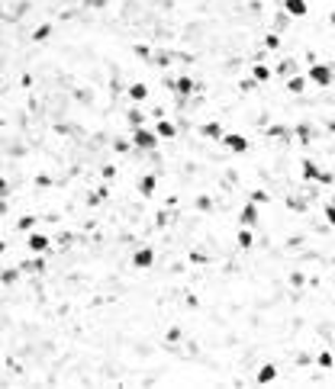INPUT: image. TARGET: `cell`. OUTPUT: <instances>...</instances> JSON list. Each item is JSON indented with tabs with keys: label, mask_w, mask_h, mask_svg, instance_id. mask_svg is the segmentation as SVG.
<instances>
[{
	"label": "cell",
	"mask_w": 335,
	"mask_h": 389,
	"mask_svg": "<svg viewBox=\"0 0 335 389\" xmlns=\"http://www.w3.org/2000/svg\"><path fill=\"white\" fill-rule=\"evenodd\" d=\"M255 84H258L255 77H248V81H242V90H255Z\"/></svg>",
	"instance_id": "obj_26"
},
{
	"label": "cell",
	"mask_w": 335,
	"mask_h": 389,
	"mask_svg": "<svg viewBox=\"0 0 335 389\" xmlns=\"http://www.w3.org/2000/svg\"><path fill=\"white\" fill-rule=\"evenodd\" d=\"M158 132H152V129H145V126H139V129H133V145L139 151H152V148H158Z\"/></svg>",
	"instance_id": "obj_1"
},
{
	"label": "cell",
	"mask_w": 335,
	"mask_h": 389,
	"mask_svg": "<svg viewBox=\"0 0 335 389\" xmlns=\"http://www.w3.org/2000/svg\"><path fill=\"white\" fill-rule=\"evenodd\" d=\"M200 135H203V139H216V142H219L226 132H222L219 123H203V126H200Z\"/></svg>",
	"instance_id": "obj_13"
},
{
	"label": "cell",
	"mask_w": 335,
	"mask_h": 389,
	"mask_svg": "<svg viewBox=\"0 0 335 389\" xmlns=\"http://www.w3.org/2000/svg\"><path fill=\"white\" fill-rule=\"evenodd\" d=\"M265 48H281V39H277V35H268V39H265Z\"/></svg>",
	"instance_id": "obj_24"
},
{
	"label": "cell",
	"mask_w": 335,
	"mask_h": 389,
	"mask_svg": "<svg viewBox=\"0 0 335 389\" xmlns=\"http://www.w3.org/2000/svg\"><path fill=\"white\" fill-rule=\"evenodd\" d=\"M129 100H133V103H145V96H148V87H145V84H142V81H136V84H129Z\"/></svg>",
	"instance_id": "obj_11"
},
{
	"label": "cell",
	"mask_w": 335,
	"mask_h": 389,
	"mask_svg": "<svg viewBox=\"0 0 335 389\" xmlns=\"http://www.w3.org/2000/svg\"><path fill=\"white\" fill-rule=\"evenodd\" d=\"M26 248L32 251V254H45L52 248V241H49V235H42V232H32L29 238H26Z\"/></svg>",
	"instance_id": "obj_6"
},
{
	"label": "cell",
	"mask_w": 335,
	"mask_h": 389,
	"mask_svg": "<svg viewBox=\"0 0 335 389\" xmlns=\"http://www.w3.org/2000/svg\"><path fill=\"white\" fill-rule=\"evenodd\" d=\"M4 283H16L20 280V270H4V277H0Z\"/></svg>",
	"instance_id": "obj_22"
},
{
	"label": "cell",
	"mask_w": 335,
	"mask_h": 389,
	"mask_svg": "<svg viewBox=\"0 0 335 389\" xmlns=\"http://www.w3.org/2000/svg\"><path fill=\"white\" fill-rule=\"evenodd\" d=\"M152 264H155V251L152 248H139L133 254V267H136V270H152Z\"/></svg>",
	"instance_id": "obj_7"
},
{
	"label": "cell",
	"mask_w": 335,
	"mask_h": 389,
	"mask_svg": "<svg viewBox=\"0 0 335 389\" xmlns=\"http://www.w3.org/2000/svg\"><path fill=\"white\" fill-rule=\"evenodd\" d=\"M296 139H303V142H306V139H309V129H306V126H300V129H296Z\"/></svg>",
	"instance_id": "obj_27"
},
{
	"label": "cell",
	"mask_w": 335,
	"mask_h": 389,
	"mask_svg": "<svg viewBox=\"0 0 335 389\" xmlns=\"http://www.w3.org/2000/svg\"><path fill=\"white\" fill-rule=\"evenodd\" d=\"M274 380H277V367H274V363H261L258 373H255V383H258V386H268V383H274Z\"/></svg>",
	"instance_id": "obj_8"
},
{
	"label": "cell",
	"mask_w": 335,
	"mask_h": 389,
	"mask_svg": "<svg viewBox=\"0 0 335 389\" xmlns=\"http://www.w3.org/2000/svg\"><path fill=\"white\" fill-rule=\"evenodd\" d=\"M0 197H7V180L0 177Z\"/></svg>",
	"instance_id": "obj_28"
},
{
	"label": "cell",
	"mask_w": 335,
	"mask_h": 389,
	"mask_svg": "<svg viewBox=\"0 0 335 389\" xmlns=\"http://www.w3.org/2000/svg\"><path fill=\"white\" fill-rule=\"evenodd\" d=\"M300 174H303V180H316V184H332V174H329V171H322V167H319L316 161H303V164H300Z\"/></svg>",
	"instance_id": "obj_3"
},
{
	"label": "cell",
	"mask_w": 335,
	"mask_h": 389,
	"mask_svg": "<svg viewBox=\"0 0 335 389\" xmlns=\"http://www.w3.org/2000/svg\"><path fill=\"white\" fill-rule=\"evenodd\" d=\"M235 241H238V248H251V245H255V235L248 232V225H242V232H238Z\"/></svg>",
	"instance_id": "obj_18"
},
{
	"label": "cell",
	"mask_w": 335,
	"mask_h": 389,
	"mask_svg": "<svg viewBox=\"0 0 335 389\" xmlns=\"http://www.w3.org/2000/svg\"><path fill=\"white\" fill-rule=\"evenodd\" d=\"M306 81L309 77H303V74H290V77H287V90H290V93H303L306 90Z\"/></svg>",
	"instance_id": "obj_14"
},
{
	"label": "cell",
	"mask_w": 335,
	"mask_h": 389,
	"mask_svg": "<svg viewBox=\"0 0 335 389\" xmlns=\"http://www.w3.org/2000/svg\"><path fill=\"white\" fill-rule=\"evenodd\" d=\"M293 68H296V62H293V58H284V62L277 65V71H281V74H293Z\"/></svg>",
	"instance_id": "obj_21"
},
{
	"label": "cell",
	"mask_w": 335,
	"mask_h": 389,
	"mask_svg": "<svg viewBox=\"0 0 335 389\" xmlns=\"http://www.w3.org/2000/svg\"><path fill=\"white\" fill-rule=\"evenodd\" d=\"M164 84H168V87H174L181 96L194 93V77H187V74H181V77H164Z\"/></svg>",
	"instance_id": "obj_5"
},
{
	"label": "cell",
	"mask_w": 335,
	"mask_h": 389,
	"mask_svg": "<svg viewBox=\"0 0 335 389\" xmlns=\"http://www.w3.org/2000/svg\"><path fill=\"white\" fill-rule=\"evenodd\" d=\"M322 216H326V222L335 228V203H326V206H322Z\"/></svg>",
	"instance_id": "obj_19"
},
{
	"label": "cell",
	"mask_w": 335,
	"mask_h": 389,
	"mask_svg": "<svg viewBox=\"0 0 335 389\" xmlns=\"http://www.w3.org/2000/svg\"><path fill=\"white\" fill-rule=\"evenodd\" d=\"M49 32H52V26L45 23V26H39V29L32 32V39H35V42H45V39H49Z\"/></svg>",
	"instance_id": "obj_20"
},
{
	"label": "cell",
	"mask_w": 335,
	"mask_h": 389,
	"mask_svg": "<svg viewBox=\"0 0 335 389\" xmlns=\"http://www.w3.org/2000/svg\"><path fill=\"white\" fill-rule=\"evenodd\" d=\"M219 145H222V148H229L232 154H245L248 151V139L238 135V132H226V135L219 139Z\"/></svg>",
	"instance_id": "obj_4"
},
{
	"label": "cell",
	"mask_w": 335,
	"mask_h": 389,
	"mask_svg": "<svg viewBox=\"0 0 335 389\" xmlns=\"http://www.w3.org/2000/svg\"><path fill=\"white\" fill-rule=\"evenodd\" d=\"M155 132H158V139H168L171 142L177 135V126L171 123V119H158V126H155Z\"/></svg>",
	"instance_id": "obj_12"
},
{
	"label": "cell",
	"mask_w": 335,
	"mask_h": 389,
	"mask_svg": "<svg viewBox=\"0 0 335 389\" xmlns=\"http://www.w3.org/2000/svg\"><path fill=\"white\" fill-rule=\"evenodd\" d=\"M139 190H142V197H152L155 193V174H145L139 180Z\"/></svg>",
	"instance_id": "obj_16"
},
{
	"label": "cell",
	"mask_w": 335,
	"mask_h": 389,
	"mask_svg": "<svg viewBox=\"0 0 335 389\" xmlns=\"http://www.w3.org/2000/svg\"><path fill=\"white\" fill-rule=\"evenodd\" d=\"M332 23H335V10H332Z\"/></svg>",
	"instance_id": "obj_30"
},
{
	"label": "cell",
	"mask_w": 335,
	"mask_h": 389,
	"mask_svg": "<svg viewBox=\"0 0 335 389\" xmlns=\"http://www.w3.org/2000/svg\"><path fill=\"white\" fill-rule=\"evenodd\" d=\"M4 251H7V241H0V258H4Z\"/></svg>",
	"instance_id": "obj_29"
},
{
	"label": "cell",
	"mask_w": 335,
	"mask_h": 389,
	"mask_svg": "<svg viewBox=\"0 0 335 389\" xmlns=\"http://www.w3.org/2000/svg\"><path fill=\"white\" fill-rule=\"evenodd\" d=\"M32 225H35L32 216H23V219H20V228H32Z\"/></svg>",
	"instance_id": "obj_25"
},
{
	"label": "cell",
	"mask_w": 335,
	"mask_h": 389,
	"mask_svg": "<svg viewBox=\"0 0 335 389\" xmlns=\"http://www.w3.org/2000/svg\"><path fill=\"white\" fill-rule=\"evenodd\" d=\"M319 367H332V354H329V351H322V354H319Z\"/></svg>",
	"instance_id": "obj_23"
},
{
	"label": "cell",
	"mask_w": 335,
	"mask_h": 389,
	"mask_svg": "<svg viewBox=\"0 0 335 389\" xmlns=\"http://www.w3.org/2000/svg\"><path fill=\"white\" fill-rule=\"evenodd\" d=\"M238 222H242V225H255V222H258V203H255V200L242 206V212H238Z\"/></svg>",
	"instance_id": "obj_10"
},
{
	"label": "cell",
	"mask_w": 335,
	"mask_h": 389,
	"mask_svg": "<svg viewBox=\"0 0 335 389\" xmlns=\"http://www.w3.org/2000/svg\"><path fill=\"white\" fill-rule=\"evenodd\" d=\"M309 81H313L316 84V87H322V90H326L329 87V84H332V77H335V71H332V65H309V74H306Z\"/></svg>",
	"instance_id": "obj_2"
},
{
	"label": "cell",
	"mask_w": 335,
	"mask_h": 389,
	"mask_svg": "<svg viewBox=\"0 0 335 389\" xmlns=\"http://www.w3.org/2000/svg\"><path fill=\"white\" fill-rule=\"evenodd\" d=\"M284 13L300 20V16H306V13H309V4H306V0H284Z\"/></svg>",
	"instance_id": "obj_9"
},
{
	"label": "cell",
	"mask_w": 335,
	"mask_h": 389,
	"mask_svg": "<svg viewBox=\"0 0 335 389\" xmlns=\"http://www.w3.org/2000/svg\"><path fill=\"white\" fill-rule=\"evenodd\" d=\"M126 119H129V126H133V129H139L142 123H145V116H142V109H139V106H133V109H129V113H126Z\"/></svg>",
	"instance_id": "obj_17"
},
{
	"label": "cell",
	"mask_w": 335,
	"mask_h": 389,
	"mask_svg": "<svg viewBox=\"0 0 335 389\" xmlns=\"http://www.w3.org/2000/svg\"><path fill=\"white\" fill-rule=\"evenodd\" d=\"M251 77H255L258 84H268V81L274 77V71H271L268 65H255V68H251Z\"/></svg>",
	"instance_id": "obj_15"
},
{
	"label": "cell",
	"mask_w": 335,
	"mask_h": 389,
	"mask_svg": "<svg viewBox=\"0 0 335 389\" xmlns=\"http://www.w3.org/2000/svg\"><path fill=\"white\" fill-rule=\"evenodd\" d=\"M281 4H284V0H281Z\"/></svg>",
	"instance_id": "obj_31"
}]
</instances>
